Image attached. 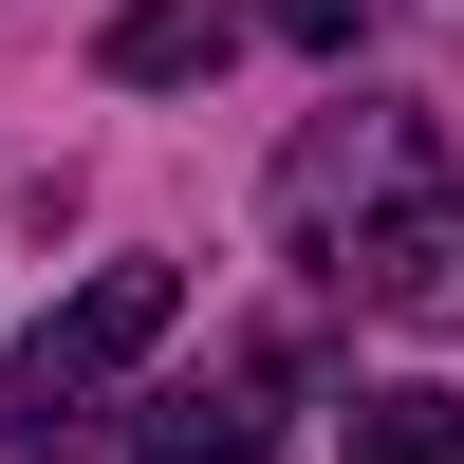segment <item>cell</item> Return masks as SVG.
<instances>
[{"mask_svg":"<svg viewBox=\"0 0 464 464\" xmlns=\"http://www.w3.org/2000/svg\"><path fill=\"white\" fill-rule=\"evenodd\" d=\"M223 37H242V19H223V0H130V19L93 37V56L130 74V93H186V74H223Z\"/></svg>","mask_w":464,"mask_h":464,"instance_id":"obj_5","label":"cell"},{"mask_svg":"<svg viewBox=\"0 0 464 464\" xmlns=\"http://www.w3.org/2000/svg\"><path fill=\"white\" fill-rule=\"evenodd\" d=\"M260 19H279L297 56H353V37H372V0H260Z\"/></svg>","mask_w":464,"mask_h":464,"instance_id":"obj_7","label":"cell"},{"mask_svg":"<svg viewBox=\"0 0 464 464\" xmlns=\"http://www.w3.org/2000/svg\"><path fill=\"white\" fill-rule=\"evenodd\" d=\"M334 464H464V391H353Z\"/></svg>","mask_w":464,"mask_h":464,"instance_id":"obj_6","label":"cell"},{"mask_svg":"<svg viewBox=\"0 0 464 464\" xmlns=\"http://www.w3.org/2000/svg\"><path fill=\"white\" fill-rule=\"evenodd\" d=\"M130 464H279V353H223L205 391H149Z\"/></svg>","mask_w":464,"mask_h":464,"instance_id":"obj_4","label":"cell"},{"mask_svg":"<svg viewBox=\"0 0 464 464\" xmlns=\"http://www.w3.org/2000/svg\"><path fill=\"white\" fill-rule=\"evenodd\" d=\"M428 168H446V149H428V111H353V130H297V149H279V223H297V260H316L353 205L428 186Z\"/></svg>","mask_w":464,"mask_h":464,"instance_id":"obj_3","label":"cell"},{"mask_svg":"<svg viewBox=\"0 0 464 464\" xmlns=\"http://www.w3.org/2000/svg\"><path fill=\"white\" fill-rule=\"evenodd\" d=\"M168 316H186L168 260H93V297H56V316L19 334V372H0V446H19V464H74L111 428V391L168 353Z\"/></svg>","mask_w":464,"mask_h":464,"instance_id":"obj_1","label":"cell"},{"mask_svg":"<svg viewBox=\"0 0 464 464\" xmlns=\"http://www.w3.org/2000/svg\"><path fill=\"white\" fill-rule=\"evenodd\" d=\"M316 279L353 297V316H409V334H464V186H391V205H353L316 242Z\"/></svg>","mask_w":464,"mask_h":464,"instance_id":"obj_2","label":"cell"}]
</instances>
